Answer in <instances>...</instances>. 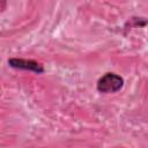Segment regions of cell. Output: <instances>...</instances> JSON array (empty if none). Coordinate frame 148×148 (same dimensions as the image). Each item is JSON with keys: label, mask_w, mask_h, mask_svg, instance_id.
I'll use <instances>...</instances> for the list:
<instances>
[{"label": "cell", "mask_w": 148, "mask_h": 148, "mask_svg": "<svg viewBox=\"0 0 148 148\" xmlns=\"http://www.w3.org/2000/svg\"><path fill=\"white\" fill-rule=\"evenodd\" d=\"M123 86H124L123 77L114 73H106L97 81V90L104 94L116 92L120 90Z\"/></svg>", "instance_id": "obj_1"}, {"label": "cell", "mask_w": 148, "mask_h": 148, "mask_svg": "<svg viewBox=\"0 0 148 148\" xmlns=\"http://www.w3.org/2000/svg\"><path fill=\"white\" fill-rule=\"evenodd\" d=\"M8 65L15 69H22V71H31L37 74L44 72V67L42 64H39L36 60L31 59H21V58H10L8 59Z\"/></svg>", "instance_id": "obj_2"}]
</instances>
